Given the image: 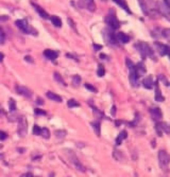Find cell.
<instances>
[{
  "label": "cell",
  "instance_id": "cell-1",
  "mask_svg": "<svg viewBox=\"0 0 170 177\" xmlns=\"http://www.w3.org/2000/svg\"><path fill=\"white\" fill-rule=\"evenodd\" d=\"M135 48L143 59H146V57H150L151 59L156 58L154 51L147 43L143 41L138 42L135 43Z\"/></svg>",
  "mask_w": 170,
  "mask_h": 177
},
{
  "label": "cell",
  "instance_id": "cell-2",
  "mask_svg": "<svg viewBox=\"0 0 170 177\" xmlns=\"http://www.w3.org/2000/svg\"><path fill=\"white\" fill-rule=\"evenodd\" d=\"M126 64L128 68L129 81L130 84L134 87H138L139 86L140 77L137 74L135 64L133 63L132 60H130L129 58H126Z\"/></svg>",
  "mask_w": 170,
  "mask_h": 177
},
{
  "label": "cell",
  "instance_id": "cell-3",
  "mask_svg": "<svg viewBox=\"0 0 170 177\" xmlns=\"http://www.w3.org/2000/svg\"><path fill=\"white\" fill-rule=\"evenodd\" d=\"M158 163L163 172H167L170 163V155L165 150H160L158 152Z\"/></svg>",
  "mask_w": 170,
  "mask_h": 177
},
{
  "label": "cell",
  "instance_id": "cell-4",
  "mask_svg": "<svg viewBox=\"0 0 170 177\" xmlns=\"http://www.w3.org/2000/svg\"><path fill=\"white\" fill-rule=\"evenodd\" d=\"M15 25L18 28L25 34H31L33 35H37L38 34L37 31L30 26L25 19H18L15 22Z\"/></svg>",
  "mask_w": 170,
  "mask_h": 177
},
{
  "label": "cell",
  "instance_id": "cell-5",
  "mask_svg": "<svg viewBox=\"0 0 170 177\" xmlns=\"http://www.w3.org/2000/svg\"><path fill=\"white\" fill-rule=\"evenodd\" d=\"M106 23L109 25L113 30L119 29L120 27V21L117 18L115 10L114 9H110L105 18Z\"/></svg>",
  "mask_w": 170,
  "mask_h": 177
},
{
  "label": "cell",
  "instance_id": "cell-6",
  "mask_svg": "<svg viewBox=\"0 0 170 177\" xmlns=\"http://www.w3.org/2000/svg\"><path fill=\"white\" fill-rule=\"evenodd\" d=\"M78 7L85 9L90 12H94L96 9V5L94 0H78Z\"/></svg>",
  "mask_w": 170,
  "mask_h": 177
},
{
  "label": "cell",
  "instance_id": "cell-7",
  "mask_svg": "<svg viewBox=\"0 0 170 177\" xmlns=\"http://www.w3.org/2000/svg\"><path fill=\"white\" fill-rule=\"evenodd\" d=\"M27 134V121L25 117H21L18 120V134L20 137H24Z\"/></svg>",
  "mask_w": 170,
  "mask_h": 177
},
{
  "label": "cell",
  "instance_id": "cell-8",
  "mask_svg": "<svg viewBox=\"0 0 170 177\" xmlns=\"http://www.w3.org/2000/svg\"><path fill=\"white\" fill-rule=\"evenodd\" d=\"M104 38L107 43L110 45L116 46L118 45V39L117 36L112 30H106L104 32Z\"/></svg>",
  "mask_w": 170,
  "mask_h": 177
},
{
  "label": "cell",
  "instance_id": "cell-9",
  "mask_svg": "<svg viewBox=\"0 0 170 177\" xmlns=\"http://www.w3.org/2000/svg\"><path fill=\"white\" fill-rule=\"evenodd\" d=\"M33 134L35 135H40L44 139H49L50 137V132L47 128H40V127L35 125L33 129Z\"/></svg>",
  "mask_w": 170,
  "mask_h": 177
},
{
  "label": "cell",
  "instance_id": "cell-10",
  "mask_svg": "<svg viewBox=\"0 0 170 177\" xmlns=\"http://www.w3.org/2000/svg\"><path fill=\"white\" fill-rule=\"evenodd\" d=\"M154 45L161 56H170V47L160 42H154Z\"/></svg>",
  "mask_w": 170,
  "mask_h": 177
},
{
  "label": "cell",
  "instance_id": "cell-11",
  "mask_svg": "<svg viewBox=\"0 0 170 177\" xmlns=\"http://www.w3.org/2000/svg\"><path fill=\"white\" fill-rule=\"evenodd\" d=\"M155 129L157 132L158 136L162 137L163 135V133H165L166 134H170V128L164 122H160L157 121L155 126Z\"/></svg>",
  "mask_w": 170,
  "mask_h": 177
},
{
  "label": "cell",
  "instance_id": "cell-12",
  "mask_svg": "<svg viewBox=\"0 0 170 177\" xmlns=\"http://www.w3.org/2000/svg\"><path fill=\"white\" fill-rule=\"evenodd\" d=\"M150 114L151 115V119L156 122H157L162 118V112L160 108L154 107L150 109Z\"/></svg>",
  "mask_w": 170,
  "mask_h": 177
},
{
  "label": "cell",
  "instance_id": "cell-13",
  "mask_svg": "<svg viewBox=\"0 0 170 177\" xmlns=\"http://www.w3.org/2000/svg\"><path fill=\"white\" fill-rule=\"evenodd\" d=\"M16 92L20 96H23L27 98H31L33 94L31 91L25 86H18L16 87Z\"/></svg>",
  "mask_w": 170,
  "mask_h": 177
},
{
  "label": "cell",
  "instance_id": "cell-14",
  "mask_svg": "<svg viewBox=\"0 0 170 177\" xmlns=\"http://www.w3.org/2000/svg\"><path fill=\"white\" fill-rule=\"evenodd\" d=\"M154 88H155V100L157 102H163L165 100V98L162 95L161 89L159 86V80H157L154 82Z\"/></svg>",
  "mask_w": 170,
  "mask_h": 177
},
{
  "label": "cell",
  "instance_id": "cell-15",
  "mask_svg": "<svg viewBox=\"0 0 170 177\" xmlns=\"http://www.w3.org/2000/svg\"><path fill=\"white\" fill-rule=\"evenodd\" d=\"M70 160L71 161L72 163L73 164V165L75 166L78 170L81 171V172L82 173L85 172V168L84 167V166L81 163V162L78 161V159L75 155V153H70Z\"/></svg>",
  "mask_w": 170,
  "mask_h": 177
},
{
  "label": "cell",
  "instance_id": "cell-16",
  "mask_svg": "<svg viewBox=\"0 0 170 177\" xmlns=\"http://www.w3.org/2000/svg\"><path fill=\"white\" fill-rule=\"evenodd\" d=\"M159 12L163 15L169 22H170V9L166 6L165 4H159Z\"/></svg>",
  "mask_w": 170,
  "mask_h": 177
},
{
  "label": "cell",
  "instance_id": "cell-17",
  "mask_svg": "<svg viewBox=\"0 0 170 177\" xmlns=\"http://www.w3.org/2000/svg\"><path fill=\"white\" fill-rule=\"evenodd\" d=\"M31 4L33 5V8L35 9L36 12L39 13V15H40L41 18H42L43 19H47L49 18V13H48L45 9H43V8H41L40 6H39V5H37V4H35V3H32Z\"/></svg>",
  "mask_w": 170,
  "mask_h": 177
},
{
  "label": "cell",
  "instance_id": "cell-18",
  "mask_svg": "<svg viewBox=\"0 0 170 177\" xmlns=\"http://www.w3.org/2000/svg\"><path fill=\"white\" fill-rule=\"evenodd\" d=\"M115 3H116L119 7H120L128 14H132L131 9H130L128 3L126 0H112Z\"/></svg>",
  "mask_w": 170,
  "mask_h": 177
},
{
  "label": "cell",
  "instance_id": "cell-19",
  "mask_svg": "<svg viewBox=\"0 0 170 177\" xmlns=\"http://www.w3.org/2000/svg\"><path fill=\"white\" fill-rule=\"evenodd\" d=\"M43 53L45 57L50 60H55L59 57V54L57 53L50 49H46Z\"/></svg>",
  "mask_w": 170,
  "mask_h": 177
},
{
  "label": "cell",
  "instance_id": "cell-20",
  "mask_svg": "<svg viewBox=\"0 0 170 177\" xmlns=\"http://www.w3.org/2000/svg\"><path fill=\"white\" fill-rule=\"evenodd\" d=\"M142 84L144 87L148 90H151L154 86V82L153 80V78L151 76H149L146 77L142 81Z\"/></svg>",
  "mask_w": 170,
  "mask_h": 177
},
{
  "label": "cell",
  "instance_id": "cell-21",
  "mask_svg": "<svg viewBox=\"0 0 170 177\" xmlns=\"http://www.w3.org/2000/svg\"><path fill=\"white\" fill-rule=\"evenodd\" d=\"M135 66V69H136L137 74L140 78L141 76H143L147 72L146 67L142 62H140Z\"/></svg>",
  "mask_w": 170,
  "mask_h": 177
},
{
  "label": "cell",
  "instance_id": "cell-22",
  "mask_svg": "<svg viewBox=\"0 0 170 177\" xmlns=\"http://www.w3.org/2000/svg\"><path fill=\"white\" fill-rule=\"evenodd\" d=\"M128 137V132L126 130H123L122 131L119 135L117 136L116 139V145L117 146L120 145L123 141L127 139Z\"/></svg>",
  "mask_w": 170,
  "mask_h": 177
},
{
  "label": "cell",
  "instance_id": "cell-23",
  "mask_svg": "<svg viewBox=\"0 0 170 177\" xmlns=\"http://www.w3.org/2000/svg\"><path fill=\"white\" fill-rule=\"evenodd\" d=\"M46 96L49 99H51V100L54 102H58V103L63 102V98H62L59 95L53 93L50 91H49L47 92Z\"/></svg>",
  "mask_w": 170,
  "mask_h": 177
},
{
  "label": "cell",
  "instance_id": "cell-24",
  "mask_svg": "<svg viewBox=\"0 0 170 177\" xmlns=\"http://www.w3.org/2000/svg\"><path fill=\"white\" fill-rule=\"evenodd\" d=\"M116 36L118 41H120L123 44H127L130 42V37L123 32H119Z\"/></svg>",
  "mask_w": 170,
  "mask_h": 177
},
{
  "label": "cell",
  "instance_id": "cell-25",
  "mask_svg": "<svg viewBox=\"0 0 170 177\" xmlns=\"http://www.w3.org/2000/svg\"><path fill=\"white\" fill-rule=\"evenodd\" d=\"M91 126L92 128L95 133V134L100 137V132H101V128H100V122L98 121H94V122H92L91 124Z\"/></svg>",
  "mask_w": 170,
  "mask_h": 177
},
{
  "label": "cell",
  "instance_id": "cell-26",
  "mask_svg": "<svg viewBox=\"0 0 170 177\" xmlns=\"http://www.w3.org/2000/svg\"><path fill=\"white\" fill-rule=\"evenodd\" d=\"M89 105L90 106V107L92 108L93 111V114L96 116V117H97L98 119H103V118H104V117H105L104 114L103 112H101L100 109H98L96 106H93V105L90 104H89Z\"/></svg>",
  "mask_w": 170,
  "mask_h": 177
},
{
  "label": "cell",
  "instance_id": "cell-27",
  "mask_svg": "<svg viewBox=\"0 0 170 177\" xmlns=\"http://www.w3.org/2000/svg\"><path fill=\"white\" fill-rule=\"evenodd\" d=\"M50 21H51L52 24L56 27H61L62 26V21L58 16L53 15L50 17Z\"/></svg>",
  "mask_w": 170,
  "mask_h": 177
},
{
  "label": "cell",
  "instance_id": "cell-28",
  "mask_svg": "<svg viewBox=\"0 0 170 177\" xmlns=\"http://www.w3.org/2000/svg\"><path fill=\"white\" fill-rule=\"evenodd\" d=\"M54 78L56 82L59 83V84H62L63 86H67V84L65 83L64 79L63 78V77L61 76V75L59 73H54Z\"/></svg>",
  "mask_w": 170,
  "mask_h": 177
},
{
  "label": "cell",
  "instance_id": "cell-29",
  "mask_svg": "<svg viewBox=\"0 0 170 177\" xmlns=\"http://www.w3.org/2000/svg\"><path fill=\"white\" fill-rule=\"evenodd\" d=\"M67 106L69 108H78L80 107V104H79L75 99H70L67 102Z\"/></svg>",
  "mask_w": 170,
  "mask_h": 177
},
{
  "label": "cell",
  "instance_id": "cell-30",
  "mask_svg": "<svg viewBox=\"0 0 170 177\" xmlns=\"http://www.w3.org/2000/svg\"><path fill=\"white\" fill-rule=\"evenodd\" d=\"M138 3L140 6V8L142 10V12L144 15H148V9L147 5L145 2L144 0H138Z\"/></svg>",
  "mask_w": 170,
  "mask_h": 177
},
{
  "label": "cell",
  "instance_id": "cell-31",
  "mask_svg": "<svg viewBox=\"0 0 170 177\" xmlns=\"http://www.w3.org/2000/svg\"><path fill=\"white\" fill-rule=\"evenodd\" d=\"M9 110L10 112H15L17 110V105L15 99L13 98H10L9 101Z\"/></svg>",
  "mask_w": 170,
  "mask_h": 177
},
{
  "label": "cell",
  "instance_id": "cell-32",
  "mask_svg": "<svg viewBox=\"0 0 170 177\" xmlns=\"http://www.w3.org/2000/svg\"><path fill=\"white\" fill-rule=\"evenodd\" d=\"M162 35L170 44V29L166 28L162 31Z\"/></svg>",
  "mask_w": 170,
  "mask_h": 177
},
{
  "label": "cell",
  "instance_id": "cell-33",
  "mask_svg": "<svg viewBox=\"0 0 170 177\" xmlns=\"http://www.w3.org/2000/svg\"><path fill=\"white\" fill-rule=\"evenodd\" d=\"M105 75V68L104 66L100 64L98 66V69H97V76L98 77H103Z\"/></svg>",
  "mask_w": 170,
  "mask_h": 177
},
{
  "label": "cell",
  "instance_id": "cell-34",
  "mask_svg": "<svg viewBox=\"0 0 170 177\" xmlns=\"http://www.w3.org/2000/svg\"><path fill=\"white\" fill-rule=\"evenodd\" d=\"M158 80H160L164 86H169V82L168 81V79L166 78V76H164L163 74H160L158 76Z\"/></svg>",
  "mask_w": 170,
  "mask_h": 177
},
{
  "label": "cell",
  "instance_id": "cell-35",
  "mask_svg": "<svg viewBox=\"0 0 170 177\" xmlns=\"http://www.w3.org/2000/svg\"><path fill=\"white\" fill-rule=\"evenodd\" d=\"M81 82V77L79 75H75L72 77V83L75 86H79Z\"/></svg>",
  "mask_w": 170,
  "mask_h": 177
},
{
  "label": "cell",
  "instance_id": "cell-36",
  "mask_svg": "<svg viewBox=\"0 0 170 177\" xmlns=\"http://www.w3.org/2000/svg\"><path fill=\"white\" fill-rule=\"evenodd\" d=\"M84 87L87 90H88L90 92H93V93H97L98 92V90L92 84H84Z\"/></svg>",
  "mask_w": 170,
  "mask_h": 177
},
{
  "label": "cell",
  "instance_id": "cell-37",
  "mask_svg": "<svg viewBox=\"0 0 170 177\" xmlns=\"http://www.w3.org/2000/svg\"><path fill=\"white\" fill-rule=\"evenodd\" d=\"M6 39V35H5L3 29L0 27V44H4Z\"/></svg>",
  "mask_w": 170,
  "mask_h": 177
},
{
  "label": "cell",
  "instance_id": "cell-38",
  "mask_svg": "<svg viewBox=\"0 0 170 177\" xmlns=\"http://www.w3.org/2000/svg\"><path fill=\"white\" fill-rule=\"evenodd\" d=\"M34 112H35V114L37 115H47V112H45V110L39 109V108H35V110H34Z\"/></svg>",
  "mask_w": 170,
  "mask_h": 177
},
{
  "label": "cell",
  "instance_id": "cell-39",
  "mask_svg": "<svg viewBox=\"0 0 170 177\" xmlns=\"http://www.w3.org/2000/svg\"><path fill=\"white\" fill-rule=\"evenodd\" d=\"M68 23H69V25L71 26V28L75 31L76 32H77V27H76V24L74 22V21H73L72 19L71 18H68Z\"/></svg>",
  "mask_w": 170,
  "mask_h": 177
},
{
  "label": "cell",
  "instance_id": "cell-40",
  "mask_svg": "<svg viewBox=\"0 0 170 177\" xmlns=\"http://www.w3.org/2000/svg\"><path fill=\"white\" fill-rule=\"evenodd\" d=\"M66 131H65L59 130V131H57L55 132V135H56V136L58 138H63V137H65V135H66Z\"/></svg>",
  "mask_w": 170,
  "mask_h": 177
},
{
  "label": "cell",
  "instance_id": "cell-41",
  "mask_svg": "<svg viewBox=\"0 0 170 177\" xmlns=\"http://www.w3.org/2000/svg\"><path fill=\"white\" fill-rule=\"evenodd\" d=\"M8 135L4 131H0V140L1 141H5V139H7Z\"/></svg>",
  "mask_w": 170,
  "mask_h": 177
},
{
  "label": "cell",
  "instance_id": "cell-42",
  "mask_svg": "<svg viewBox=\"0 0 170 177\" xmlns=\"http://www.w3.org/2000/svg\"><path fill=\"white\" fill-rule=\"evenodd\" d=\"M93 48L95 51H99L100 50L103 48V46L101 45H98V44H96L94 43L93 44Z\"/></svg>",
  "mask_w": 170,
  "mask_h": 177
},
{
  "label": "cell",
  "instance_id": "cell-43",
  "mask_svg": "<svg viewBox=\"0 0 170 177\" xmlns=\"http://www.w3.org/2000/svg\"><path fill=\"white\" fill-rule=\"evenodd\" d=\"M8 19H9V17L8 15L0 16V23H3V22L7 21Z\"/></svg>",
  "mask_w": 170,
  "mask_h": 177
},
{
  "label": "cell",
  "instance_id": "cell-44",
  "mask_svg": "<svg viewBox=\"0 0 170 177\" xmlns=\"http://www.w3.org/2000/svg\"><path fill=\"white\" fill-rule=\"evenodd\" d=\"M110 114L112 116H115L116 114V107L115 105H114V106H112L111 109H110Z\"/></svg>",
  "mask_w": 170,
  "mask_h": 177
},
{
  "label": "cell",
  "instance_id": "cell-45",
  "mask_svg": "<svg viewBox=\"0 0 170 177\" xmlns=\"http://www.w3.org/2000/svg\"><path fill=\"white\" fill-rule=\"evenodd\" d=\"M24 59H25V61H27V63H33V58L31 56H29V55H27V56L25 57Z\"/></svg>",
  "mask_w": 170,
  "mask_h": 177
},
{
  "label": "cell",
  "instance_id": "cell-46",
  "mask_svg": "<svg viewBox=\"0 0 170 177\" xmlns=\"http://www.w3.org/2000/svg\"><path fill=\"white\" fill-rule=\"evenodd\" d=\"M37 104H39V105H43L44 104V100H43V99L41 98H39L37 99Z\"/></svg>",
  "mask_w": 170,
  "mask_h": 177
},
{
  "label": "cell",
  "instance_id": "cell-47",
  "mask_svg": "<svg viewBox=\"0 0 170 177\" xmlns=\"http://www.w3.org/2000/svg\"><path fill=\"white\" fill-rule=\"evenodd\" d=\"M164 4L170 9V0H163Z\"/></svg>",
  "mask_w": 170,
  "mask_h": 177
},
{
  "label": "cell",
  "instance_id": "cell-48",
  "mask_svg": "<svg viewBox=\"0 0 170 177\" xmlns=\"http://www.w3.org/2000/svg\"><path fill=\"white\" fill-rule=\"evenodd\" d=\"M106 57H107V56H106V55L105 54H104V53H101V54H100V58L102 60L106 59Z\"/></svg>",
  "mask_w": 170,
  "mask_h": 177
},
{
  "label": "cell",
  "instance_id": "cell-49",
  "mask_svg": "<svg viewBox=\"0 0 170 177\" xmlns=\"http://www.w3.org/2000/svg\"><path fill=\"white\" fill-rule=\"evenodd\" d=\"M4 59V54L0 52V63H2L3 62V60Z\"/></svg>",
  "mask_w": 170,
  "mask_h": 177
},
{
  "label": "cell",
  "instance_id": "cell-50",
  "mask_svg": "<svg viewBox=\"0 0 170 177\" xmlns=\"http://www.w3.org/2000/svg\"><path fill=\"white\" fill-rule=\"evenodd\" d=\"M102 1H103V2H107L108 0H102Z\"/></svg>",
  "mask_w": 170,
  "mask_h": 177
},
{
  "label": "cell",
  "instance_id": "cell-51",
  "mask_svg": "<svg viewBox=\"0 0 170 177\" xmlns=\"http://www.w3.org/2000/svg\"><path fill=\"white\" fill-rule=\"evenodd\" d=\"M169 86H170V83H169Z\"/></svg>",
  "mask_w": 170,
  "mask_h": 177
},
{
  "label": "cell",
  "instance_id": "cell-52",
  "mask_svg": "<svg viewBox=\"0 0 170 177\" xmlns=\"http://www.w3.org/2000/svg\"><path fill=\"white\" fill-rule=\"evenodd\" d=\"M169 59H170V56H169Z\"/></svg>",
  "mask_w": 170,
  "mask_h": 177
}]
</instances>
